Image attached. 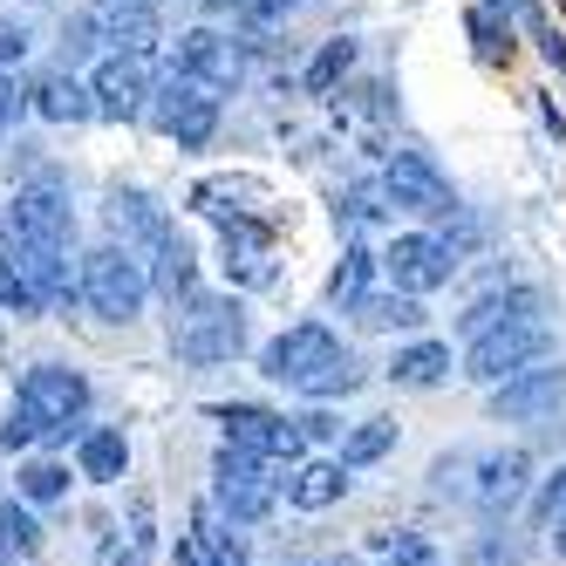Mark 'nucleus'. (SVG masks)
Returning <instances> with one entry per match:
<instances>
[{
    "label": "nucleus",
    "mask_w": 566,
    "mask_h": 566,
    "mask_svg": "<svg viewBox=\"0 0 566 566\" xmlns=\"http://www.w3.org/2000/svg\"><path fill=\"white\" fill-rule=\"evenodd\" d=\"M171 348L191 369H219V361H232L247 348V307L232 294H191L185 314L171 321Z\"/></svg>",
    "instance_id": "f257e3e1"
},
{
    "label": "nucleus",
    "mask_w": 566,
    "mask_h": 566,
    "mask_svg": "<svg viewBox=\"0 0 566 566\" xmlns=\"http://www.w3.org/2000/svg\"><path fill=\"white\" fill-rule=\"evenodd\" d=\"M219 96L226 90H212L206 75H191V69H171L165 83L150 90V124L165 130L178 150H198V144H212V130H219Z\"/></svg>",
    "instance_id": "f03ea898"
},
{
    "label": "nucleus",
    "mask_w": 566,
    "mask_h": 566,
    "mask_svg": "<svg viewBox=\"0 0 566 566\" xmlns=\"http://www.w3.org/2000/svg\"><path fill=\"white\" fill-rule=\"evenodd\" d=\"M75 280H83V301H90L103 321H137L144 301H150V266L130 260V247H96Z\"/></svg>",
    "instance_id": "7ed1b4c3"
},
{
    "label": "nucleus",
    "mask_w": 566,
    "mask_h": 566,
    "mask_svg": "<svg viewBox=\"0 0 566 566\" xmlns=\"http://www.w3.org/2000/svg\"><path fill=\"white\" fill-rule=\"evenodd\" d=\"M546 348H553V328L539 314H518V321H499V328H484V335H471V355H464V369L478 376V382H505V376H518V369H533V361H546Z\"/></svg>",
    "instance_id": "20e7f679"
},
{
    "label": "nucleus",
    "mask_w": 566,
    "mask_h": 566,
    "mask_svg": "<svg viewBox=\"0 0 566 566\" xmlns=\"http://www.w3.org/2000/svg\"><path fill=\"white\" fill-rule=\"evenodd\" d=\"M382 198L396 212H417V219H451L458 212L451 178H443L423 150H396L389 157V165H382Z\"/></svg>",
    "instance_id": "39448f33"
},
{
    "label": "nucleus",
    "mask_w": 566,
    "mask_h": 566,
    "mask_svg": "<svg viewBox=\"0 0 566 566\" xmlns=\"http://www.w3.org/2000/svg\"><path fill=\"white\" fill-rule=\"evenodd\" d=\"M212 417L226 423V443H239V451H253V458H266V464H280V458L294 464L301 443H307L301 423H280L273 410H260V402H219Z\"/></svg>",
    "instance_id": "423d86ee"
},
{
    "label": "nucleus",
    "mask_w": 566,
    "mask_h": 566,
    "mask_svg": "<svg viewBox=\"0 0 566 566\" xmlns=\"http://www.w3.org/2000/svg\"><path fill=\"white\" fill-rule=\"evenodd\" d=\"M21 410L42 423V430H69V423H83V410H90V382L75 376V369H55V361H42V369H28V382H21Z\"/></svg>",
    "instance_id": "0eeeda50"
},
{
    "label": "nucleus",
    "mask_w": 566,
    "mask_h": 566,
    "mask_svg": "<svg viewBox=\"0 0 566 566\" xmlns=\"http://www.w3.org/2000/svg\"><path fill=\"white\" fill-rule=\"evenodd\" d=\"M382 266H389V280L402 294H430V287H443V280L458 273V247L437 239V232H402V239H389Z\"/></svg>",
    "instance_id": "6e6552de"
},
{
    "label": "nucleus",
    "mask_w": 566,
    "mask_h": 566,
    "mask_svg": "<svg viewBox=\"0 0 566 566\" xmlns=\"http://www.w3.org/2000/svg\"><path fill=\"white\" fill-rule=\"evenodd\" d=\"M219 512L239 518V525H260L273 512V478H266V458L239 451V443H226L219 451Z\"/></svg>",
    "instance_id": "1a4fd4ad"
},
{
    "label": "nucleus",
    "mask_w": 566,
    "mask_h": 566,
    "mask_svg": "<svg viewBox=\"0 0 566 566\" xmlns=\"http://www.w3.org/2000/svg\"><path fill=\"white\" fill-rule=\"evenodd\" d=\"M342 355V342L321 328V321H307V328H287L280 342H266V355H260V369L273 376V382H287V389H307L328 361Z\"/></svg>",
    "instance_id": "9d476101"
},
{
    "label": "nucleus",
    "mask_w": 566,
    "mask_h": 566,
    "mask_svg": "<svg viewBox=\"0 0 566 566\" xmlns=\"http://www.w3.org/2000/svg\"><path fill=\"white\" fill-rule=\"evenodd\" d=\"M90 90H96V116H137L150 103V69H144V49H116L96 62L90 75Z\"/></svg>",
    "instance_id": "9b49d317"
},
{
    "label": "nucleus",
    "mask_w": 566,
    "mask_h": 566,
    "mask_svg": "<svg viewBox=\"0 0 566 566\" xmlns=\"http://www.w3.org/2000/svg\"><path fill=\"white\" fill-rule=\"evenodd\" d=\"M559 402H566V369H518V376L499 382L492 410H499L505 423H539V417L559 410Z\"/></svg>",
    "instance_id": "f8f14e48"
},
{
    "label": "nucleus",
    "mask_w": 566,
    "mask_h": 566,
    "mask_svg": "<svg viewBox=\"0 0 566 566\" xmlns=\"http://www.w3.org/2000/svg\"><path fill=\"white\" fill-rule=\"evenodd\" d=\"M14 219L28 226V239H42V247H62L69 253V232H75V212H69V191L55 178H34L14 191Z\"/></svg>",
    "instance_id": "ddd939ff"
},
{
    "label": "nucleus",
    "mask_w": 566,
    "mask_h": 566,
    "mask_svg": "<svg viewBox=\"0 0 566 566\" xmlns=\"http://www.w3.org/2000/svg\"><path fill=\"white\" fill-rule=\"evenodd\" d=\"M178 69L206 75L212 90H239V75H247V55H239L219 28H191V34H178Z\"/></svg>",
    "instance_id": "4468645a"
},
{
    "label": "nucleus",
    "mask_w": 566,
    "mask_h": 566,
    "mask_svg": "<svg viewBox=\"0 0 566 566\" xmlns=\"http://www.w3.org/2000/svg\"><path fill=\"white\" fill-rule=\"evenodd\" d=\"M28 103L42 109L49 124H83V116H96V90H83V83H75V75H69V62H62V69H49L42 83L28 90Z\"/></svg>",
    "instance_id": "2eb2a0df"
},
{
    "label": "nucleus",
    "mask_w": 566,
    "mask_h": 566,
    "mask_svg": "<svg viewBox=\"0 0 566 566\" xmlns=\"http://www.w3.org/2000/svg\"><path fill=\"white\" fill-rule=\"evenodd\" d=\"M525 478H533V458H525V451H499V458H484V478H478V505L484 512H512L518 499H525Z\"/></svg>",
    "instance_id": "dca6fc26"
},
{
    "label": "nucleus",
    "mask_w": 566,
    "mask_h": 566,
    "mask_svg": "<svg viewBox=\"0 0 566 566\" xmlns=\"http://www.w3.org/2000/svg\"><path fill=\"white\" fill-rule=\"evenodd\" d=\"M109 226H116V239H124V247H157V239L171 232L165 206H157V198H144V191H116V198H109Z\"/></svg>",
    "instance_id": "f3484780"
},
{
    "label": "nucleus",
    "mask_w": 566,
    "mask_h": 566,
    "mask_svg": "<svg viewBox=\"0 0 566 566\" xmlns=\"http://www.w3.org/2000/svg\"><path fill=\"white\" fill-rule=\"evenodd\" d=\"M150 253V287L157 294H191V273H198V260H191V247H185V239L178 232H165V239H157V247H144Z\"/></svg>",
    "instance_id": "a211bd4d"
},
{
    "label": "nucleus",
    "mask_w": 566,
    "mask_h": 566,
    "mask_svg": "<svg viewBox=\"0 0 566 566\" xmlns=\"http://www.w3.org/2000/svg\"><path fill=\"white\" fill-rule=\"evenodd\" d=\"M389 376H396L402 389H437L443 376H451V348H443V342H417V348H402V355L389 361Z\"/></svg>",
    "instance_id": "6ab92c4d"
},
{
    "label": "nucleus",
    "mask_w": 566,
    "mask_h": 566,
    "mask_svg": "<svg viewBox=\"0 0 566 566\" xmlns=\"http://www.w3.org/2000/svg\"><path fill=\"white\" fill-rule=\"evenodd\" d=\"M348 464H301L294 478H287V499L294 505H307V512H321V505H335L342 492H348V478H342Z\"/></svg>",
    "instance_id": "aec40b11"
},
{
    "label": "nucleus",
    "mask_w": 566,
    "mask_h": 566,
    "mask_svg": "<svg viewBox=\"0 0 566 566\" xmlns=\"http://www.w3.org/2000/svg\"><path fill=\"white\" fill-rule=\"evenodd\" d=\"M546 301L533 287H505V294H484L471 314H464V335H484V328H499V321H518V314H539Z\"/></svg>",
    "instance_id": "412c9836"
},
{
    "label": "nucleus",
    "mask_w": 566,
    "mask_h": 566,
    "mask_svg": "<svg viewBox=\"0 0 566 566\" xmlns=\"http://www.w3.org/2000/svg\"><path fill=\"white\" fill-rule=\"evenodd\" d=\"M124 464H130V443H124V430H90V437H83V478H96V484H116V478H124Z\"/></svg>",
    "instance_id": "4be33fe9"
},
{
    "label": "nucleus",
    "mask_w": 566,
    "mask_h": 566,
    "mask_svg": "<svg viewBox=\"0 0 566 566\" xmlns=\"http://www.w3.org/2000/svg\"><path fill=\"white\" fill-rule=\"evenodd\" d=\"M355 321H361V328H423V301L417 294H369V301H361L355 307Z\"/></svg>",
    "instance_id": "5701e85b"
},
{
    "label": "nucleus",
    "mask_w": 566,
    "mask_h": 566,
    "mask_svg": "<svg viewBox=\"0 0 566 566\" xmlns=\"http://www.w3.org/2000/svg\"><path fill=\"white\" fill-rule=\"evenodd\" d=\"M369 266H376V260L361 253V247L342 253V266H335V280H328V301H335L342 314H355L361 301H369Z\"/></svg>",
    "instance_id": "b1692460"
},
{
    "label": "nucleus",
    "mask_w": 566,
    "mask_h": 566,
    "mask_svg": "<svg viewBox=\"0 0 566 566\" xmlns=\"http://www.w3.org/2000/svg\"><path fill=\"white\" fill-rule=\"evenodd\" d=\"M369 566H437L423 533H376L369 539Z\"/></svg>",
    "instance_id": "393cba45"
},
{
    "label": "nucleus",
    "mask_w": 566,
    "mask_h": 566,
    "mask_svg": "<svg viewBox=\"0 0 566 566\" xmlns=\"http://www.w3.org/2000/svg\"><path fill=\"white\" fill-rule=\"evenodd\" d=\"M191 546H198V559H206V566H247V546H239L212 512L198 518V539H191Z\"/></svg>",
    "instance_id": "a878e982"
},
{
    "label": "nucleus",
    "mask_w": 566,
    "mask_h": 566,
    "mask_svg": "<svg viewBox=\"0 0 566 566\" xmlns=\"http://www.w3.org/2000/svg\"><path fill=\"white\" fill-rule=\"evenodd\" d=\"M348 69H355V42H328V49L307 62V90H314V96H328Z\"/></svg>",
    "instance_id": "bb28decb"
},
{
    "label": "nucleus",
    "mask_w": 566,
    "mask_h": 566,
    "mask_svg": "<svg viewBox=\"0 0 566 566\" xmlns=\"http://www.w3.org/2000/svg\"><path fill=\"white\" fill-rule=\"evenodd\" d=\"M389 443H396V423H361V430H348V443H342V464H376L382 451H389Z\"/></svg>",
    "instance_id": "cd10ccee"
},
{
    "label": "nucleus",
    "mask_w": 566,
    "mask_h": 566,
    "mask_svg": "<svg viewBox=\"0 0 566 566\" xmlns=\"http://www.w3.org/2000/svg\"><path fill=\"white\" fill-rule=\"evenodd\" d=\"M464 566H525V553H518L512 533H478L471 553H464Z\"/></svg>",
    "instance_id": "c85d7f7f"
},
{
    "label": "nucleus",
    "mask_w": 566,
    "mask_h": 566,
    "mask_svg": "<svg viewBox=\"0 0 566 566\" xmlns=\"http://www.w3.org/2000/svg\"><path fill=\"white\" fill-rule=\"evenodd\" d=\"M348 389H361V369H355L348 355H335V361H328V369H321V376H314V382H307L301 396H314V402H328V396H348Z\"/></svg>",
    "instance_id": "c756f323"
},
{
    "label": "nucleus",
    "mask_w": 566,
    "mask_h": 566,
    "mask_svg": "<svg viewBox=\"0 0 566 566\" xmlns=\"http://www.w3.org/2000/svg\"><path fill=\"white\" fill-rule=\"evenodd\" d=\"M0 546H14V553H34V546H42V525H34L21 505H0Z\"/></svg>",
    "instance_id": "7c9ffc66"
},
{
    "label": "nucleus",
    "mask_w": 566,
    "mask_h": 566,
    "mask_svg": "<svg viewBox=\"0 0 566 566\" xmlns=\"http://www.w3.org/2000/svg\"><path fill=\"white\" fill-rule=\"evenodd\" d=\"M212 8H219L226 21H273V14L301 8V0H212Z\"/></svg>",
    "instance_id": "2f4dec72"
},
{
    "label": "nucleus",
    "mask_w": 566,
    "mask_h": 566,
    "mask_svg": "<svg viewBox=\"0 0 566 566\" xmlns=\"http://www.w3.org/2000/svg\"><path fill=\"white\" fill-rule=\"evenodd\" d=\"M21 492H28V499H62V492H69V471H62V464H28V471H21Z\"/></svg>",
    "instance_id": "473e14b6"
},
{
    "label": "nucleus",
    "mask_w": 566,
    "mask_h": 566,
    "mask_svg": "<svg viewBox=\"0 0 566 566\" xmlns=\"http://www.w3.org/2000/svg\"><path fill=\"white\" fill-rule=\"evenodd\" d=\"M559 518H566V471L539 492V525H559Z\"/></svg>",
    "instance_id": "72a5a7b5"
},
{
    "label": "nucleus",
    "mask_w": 566,
    "mask_h": 566,
    "mask_svg": "<svg viewBox=\"0 0 566 566\" xmlns=\"http://www.w3.org/2000/svg\"><path fill=\"white\" fill-rule=\"evenodd\" d=\"M34 430H42V423H34L28 410H21V417H8V423H0V451H21V443H28Z\"/></svg>",
    "instance_id": "f704fd0d"
},
{
    "label": "nucleus",
    "mask_w": 566,
    "mask_h": 566,
    "mask_svg": "<svg viewBox=\"0 0 566 566\" xmlns=\"http://www.w3.org/2000/svg\"><path fill=\"white\" fill-rule=\"evenodd\" d=\"M14 109H21V90H14V75L0 69V137H8V124H14Z\"/></svg>",
    "instance_id": "c9c22d12"
},
{
    "label": "nucleus",
    "mask_w": 566,
    "mask_h": 566,
    "mask_svg": "<svg viewBox=\"0 0 566 566\" xmlns=\"http://www.w3.org/2000/svg\"><path fill=\"white\" fill-rule=\"evenodd\" d=\"M21 55H28V34H21V28H0V69L21 62Z\"/></svg>",
    "instance_id": "e433bc0d"
},
{
    "label": "nucleus",
    "mask_w": 566,
    "mask_h": 566,
    "mask_svg": "<svg viewBox=\"0 0 566 566\" xmlns=\"http://www.w3.org/2000/svg\"><path fill=\"white\" fill-rule=\"evenodd\" d=\"M301 430H307V437H335L342 423H335V417H321V410H314V417H301Z\"/></svg>",
    "instance_id": "4c0bfd02"
},
{
    "label": "nucleus",
    "mask_w": 566,
    "mask_h": 566,
    "mask_svg": "<svg viewBox=\"0 0 566 566\" xmlns=\"http://www.w3.org/2000/svg\"><path fill=\"white\" fill-rule=\"evenodd\" d=\"M103 14H124V8H150V0H96Z\"/></svg>",
    "instance_id": "58836bf2"
},
{
    "label": "nucleus",
    "mask_w": 566,
    "mask_h": 566,
    "mask_svg": "<svg viewBox=\"0 0 566 566\" xmlns=\"http://www.w3.org/2000/svg\"><path fill=\"white\" fill-rule=\"evenodd\" d=\"M178 566H206V559H198V546H178Z\"/></svg>",
    "instance_id": "ea45409f"
},
{
    "label": "nucleus",
    "mask_w": 566,
    "mask_h": 566,
    "mask_svg": "<svg viewBox=\"0 0 566 566\" xmlns=\"http://www.w3.org/2000/svg\"><path fill=\"white\" fill-rule=\"evenodd\" d=\"M553 546H559V553H566V518H559V525H553Z\"/></svg>",
    "instance_id": "a19ab883"
},
{
    "label": "nucleus",
    "mask_w": 566,
    "mask_h": 566,
    "mask_svg": "<svg viewBox=\"0 0 566 566\" xmlns=\"http://www.w3.org/2000/svg\"><path fill=\"white\" fill-rule=\"evenodd\" d=\"M314 566H335V559H314Z\"/></svg>",
    "instance_id": "79ce46f5"
}]
</instances>
